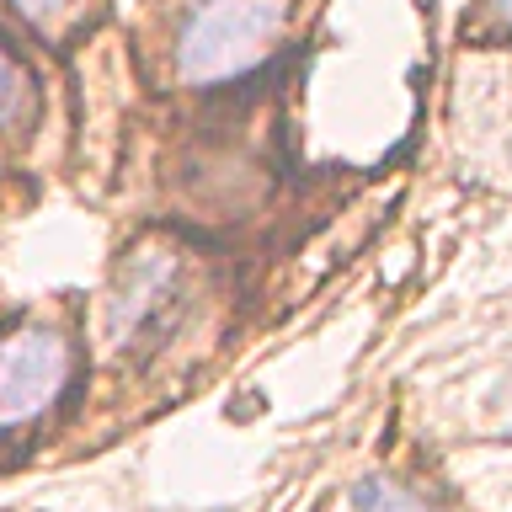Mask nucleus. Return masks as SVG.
<instances>
[{
    "instance_id": "obj_1",
    "label": "nucleus",
    "mask_w": 512,
    "mask_h": 512,
    "mask_svg": "<svg viewBox=\"0 0 512 512\" xmlns=\"http://www.w3.org/2000/svg\"><path fill=\"white\" fill-rule=\"evenodd\" d=\"M288 0H203L176 32V75L192 86H230L278 54Z\"/></svg>"
},
{
    "instance_id": "obj_2",
    "label": "nucleus",
    "mask_w": 512,
    "mask_h": 512,
    "mask_svg": "<svg viewBox=\"0 0 512 512\" xmlns=\"http://www.w3.org/2000/svg\"><path fill=\"white\" fill-rule=\"evenodd\" d=\"M75 374V347L54 326L27 320L0 336V432L38 422Z\"/></svg>"
},
{
    "instance_id": "obj_3",
    "label": "nucleus",
    "mask_w": 512,
    "mask_h": 512,
    "mask_svg": "<svg viewBox=\"0 0 512 512\" xmlns=\"http://www.w3.org/2000/svg\"><path fill=\"white\" fill-rule=\"evenodd\" d=\"M182 299V256L144 246L123 262L118 288L107 299V342L128 347L139 336H150L160 320L171 315V304Z\"/></svg>"
},
{
    "instance_id": "obj_4",
    "label": "nucleus",
    "mask_w": 512,
    "mask_h": 512,
    "mask_svg": "<svg viewBox=\"0 0 512 512\" xmlns=\"http://www.w3.org/2000/svg\"><path fill=\"white\" fill-rule=\"evenodd\" d=\"M352 512H432L416 491L406 486H395V480H384V475H368L358 491H352Z\"/></svg>"
},
{
    "instance_id": "obj_5",
    "label": "nucleus",
    "mask_w": 512,
    "mask_h": 512,
    "mask_svg": "<svg viewBox=\"0 0 512 512\" xmlns=\"http://www.w3.org/2000/svg\"><path fill=\"white\" fill-rule=\"evenodd\" d=\"M27 96H32L27 70L6 54V48H0V128H6L11 118H22V112H27Z\"/></svg>"
},
{
    "instance_id": "obj_6",
    "label": "nucleus",
    "mask_w": 512,
    "mask_h": 512,
    "mask_svg": "<svg viewBox=\"0 0 512 512\" xmlns=\"http://www.w3.org/2000/svg\"><path fill=\"white\" fill-rule=\"evenodd\" d=\"M11 6H16V11H27L32 22H43V16H54V11H64V6H70V0H11Z\"/></svg>"
},
{
    "instance_id": "obj_7",
    "label": "nucleus",
    "mask_w": 512,
    "mask_h": 512,
    "mask_svg": "<svg viewBox=\"0 0 512 512\" xmlns=\"http://www.w3.org/2000/svg\"><path fill=\"white\" fill-rule=\"evenodd\" d=\"M491 6H496V16H502V22L512 27V0H491Z\"/></svg>"
},
{
    "instance_id": "obj_8",
    "label": "nucleus",
    "mask_w": 512,
    "mask_h": 512,
    "mask_svg": "<svg viewBox=\"0 0 512 512\" xmlns=\"http://www.w3.org/2000/svg\"><path fill=\"white\" fill-rule=\"evenodd\" d=\"M502 411H507V422H512V379H507V390H502Z\"/></svg>"
}]
</instances>
